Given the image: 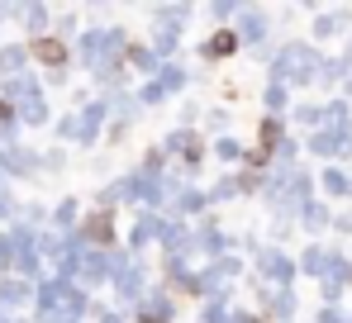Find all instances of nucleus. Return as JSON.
Instances as JSON below:
<instances>
[{
  "instance_id": "obj_1",
  "label": "nucleus",
  "mask_w": 352,
  "mask_h": 323,
  "mask_svg": "<svg viewBox=\"0 0 352 323\" xmlns=\"http://www.w3.org/2000/svg\"><path fill=\"white\" fill-rule=\"evenodd\" d=\"M34 57L48 62V67H62V62H67V48H62L58 38H38V43H34Z\"/></svg>"
},
{
  "instance_id": "obj_2",
  "label": "nucleus",
  "mask_w": 352,
  "mask_h": 323,
  "mask_svg": "<svg viewBox=\"0 0 352 323\" xmlns=\"http://www.w3.org/2000/svg\"><path fill=\"white\" fill-rule=\"evenodd\" d=\"M86 233H91L96 243H110V219H105V214H96L91 223H86Z\"/></svg>"
},
{
  "instance_id": "obj_3",
  "label": "nucleus",
  "mask_w": 352,
  "mask_h": 323,
  "mask_svg": "<svg viewBox=\"0 0 352 323\" xmlns=\"http://www.w3.org/2000/svg\"><path fill=\"white\" fill-rule=\"evenodd\" d=\"M210 57H224V53H234V34H219V38H210V48H205Z\"/></svg>"
}]
</instances>
